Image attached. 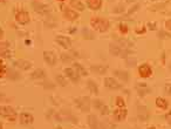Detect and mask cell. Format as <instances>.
<instances>
[{
    "mask_svg": "<svg viewBox=\"0 0 171 129\" xmlns=\"http://www.w3.org/2000/svg\"><path fill=\"white\" fill-rule=\"evenodd\" d=\"M165 93H167V94H169V95H171V86L170 85H167V86H165Z\"/></svg>",
    "mask_w": 171,
    "mask_h": 129,
    "instance_id": "cell-36",
    "label": "cell"
},
{
    "mask_svg": "<svg viewBox=\"0 0 171 129\" xmlns=\"http://www.w3.org/2000/svg\"><path fill=\"white\" fill-rule=\"evenodd\" d=\"M4 1H5V0H0V2H4Z\"/></svg>",
    "mask_w": 171,
    "mask_h": 129,
    "instance_id": "cell-44",
    "label": "cell"
},
{
    "mask_svg": "<svg viewBox=\"0 0 171 129\" xmlns=\"http://www.w3.org/2000/svg\"><path fill=\"white\" fill-rule=\"evenodd\" d=\"M95 107L100 109L101 114H103V115L108 114V107H107V106H104V104H103V103H102L100 100L95 101Z\"/></svg>",
    "mask_w": 171,
    "mask_h": 129,
    "instance_id": "cell-20",
    "label": "cell"
},
{
    "mask_svg": "<svg viewBox=\"0 0 171 129\" xmlns=\"http://www.w3.org/2000/svg\"><path fill=\"white\" fill-rule=\"evenodd\" d=\"M127 116V110L126 109H116L114 112V117L117 121H123Z\"/></svg>",
    "mask_w": 171,
    "mask_h": 129,
    "instance_id": "cell-13",
    "label": "cell"
},
{
    "mask_svg": "<svg viewBox=\"0 0 171 129\" xmlns=\"http://www.w3.org/2000/svg\"><path fill=\"white\" fill-rule=\"evenodd\" d=\"M20 122L22 125H30L33 122V116L29 114H21L20 115Z\"/></svg>",
    "mask_w": 171,
    "mask_h": 129,
    "instance_id": "cell-17",
    "label": "cell"
},
{
    "mask_svg": "<svg viewBox=\"0 0 171 129\" xmlns=\"http://www.w3.org/2000/svg\"><path fill=\"white\" fill-rule=\"evenodd\" d=\"M167 120H169V122L171 123V115H167Z\"/></svg>",
    "mask_w": 171,
    "mask_h": 129,
    "instance_id": "cell-40",
    "label": "cell"
},
{
    "mask_svg": "<svg viewBox=\"0 0 171 129\" xmlns=\"http://www.w3.org/2000/svg\"><path fill=\"white\" fill-rule=\"evenodd\" d=\"M75 102H76V104L80 107V109L82 112H89V109H90V100H89V98L81 96V98H77Z\"/></svg>",
    "mask_w": 171,
    "mask_h": 129,
    "instance_id": "cell-3",
    "label": "cell"
},
{
    "mask_svg": "<svg viewBox=\"0 0 171 129\" xmlns=\"http://www.w3.org/2000/svg\"><path fill=\"white\" fill-rule=\"evenodd\" d=\"M90 69L93 72H95L96 74H104L107 72V67L106 66H101V65H95V66H91Z\"/></svg>",
    "mask_w": 171,
    "mask_h": 129,
    "instance_id": "cell-19",
    "label": "cell"
},
{
    "mask_svg": "<svg viewBox=\"0 0 171 129\" xmlns=\"http://www.w3.org/2000/svg\"><path fill=\"white\" fill-rule=\"evenodd\" d=\"M83 34L86 35V38H87V39H93V38H94L93 33H91V32H89L88 29H86V28L83 29Z\"/></svg>",
    "mask_w": 171,
    "mask_h": 129,
    "instance_id": "cell-30",
    "label": "cell"
},
{
    "mask_svg": "<svg viewBox=\"0 0 171 129\" xmlns=\"http://www.w3.org/2000/svg\"><path fill=\"white\" fill-rule=\"evenodd\" d=\"M0 55L1 57H10V48L7 43H0Z\"/></svg>",
    "mask_w": 171,
    "mask_h": 129,
    "instance_id": "cell-14",
    "label": "cell"
},
{
    "mask_svg": "<svg viewBox=\"0 0 171 129\" xmlns=\"http://www.w3.org/2000/svg\"><path fill=\"white\" fill-rule=\"evenodd\" d=\"M71 5L73 7H75L76 10H79V11H83V10H85V5H83L80 0H71Z\"/></svg>",
    "mask_w": 171,
    "mask_h": 129,
    "instance_id": "cell-22",
    "label": "cell"
},
{
    "mask_svg": "<svg viewBox=\"0 0 171 129\" xmlns=\"http://www.w3.org/2000/svg\"><path fill=\"white\" fill-rule=\"evenodd\" d=\"M115 75L117 78H120L121 80L123 81H128V74L126 72H122V71H115Z\"/></svg>",
    "mask_w": 171,
    "mask_h": 129,
    "instance_id": "cell-27",
    "label": "cell"
},
{
    "mask_svg": "<svg viewBox=\"0 0 171 129\" xmlns=\"http://www.w3.org/2000/svg\"><path fill=\"white\" fill-rule=\"evenodd\" d=\"M0 115L1 116H8V117H11V116H14L15 112L13 108H11L8 106H2V107H0Z\"/></svg>",
    "mask_w": 171,
    "mask_h": 129,
    "instance_id": "cell-8",
    "label": "cell"
},
{
    "mask_svg": "<svg viewBox=\"0 0 171 129\" xmlns=\"http://www.w3.org/2000/svg\"><path fill=\"white\" fill-rule=\"evenodd\" d=\"M2 35H4V32H2V29L0 28V39L2 38Z\"/></svg>",
    "mask_w": 171,
    "mask_h": 129,
    "instance_id": "cell-41",
    "label": "cell"
},
{
    "mask_svg": "<svg viewBox=\"0 0 171 129\" xmlns=\"http://www.w3.org/2000/svg\"><path fill=\"white\" fill-rule=\"evenodd\" d=\"M63 14H65V16H66L68 20H75V19L79 18L77 13L74 12V11H71V10H65V11H63Z\"/></svg>",
    "mask_w": 171,
    "mask_h": 129,
    "instance_id": "cell-18",
    "label": "cell"
},
{
    "mask_svg": "<svg viewBox=\"0 0 171 129\" xmlns=\"http://www.w3.org/2000/svg\"><path fill=\"white\" fill-rule=\"evenodd\" d=\"M46 75H45V72L42 69H36L32 73V78L33 79H43Z\"/></svg>",
    "mask_w": 171,
    "mask_h": 129,
    "instance_id": "cell-23",
    "label": "cell"
},
{
    "mask_svg": "<svg viewBox=\"0 0 171 129\" xmlns=\"http://www.w3.org/2000/svg\"><path fill=\"white\" fill-rule=\"evenodd\" d=\"M127 65L128 66H135L136 65V59H129V57H127Z\"/></svg>",
    "mask_w": 171,
    "mask_h": 129,
    "instance_id": "cell-32",
    "label": "cell"
},
{
    "mask_svg": "<svg viewBox=\"0 0 171 129\" xmlns=\"http://www.w3.org/2000/svg\"><path fill=\"white\" fill-rule=\"evenodd\" d=\"M57 82H59L61 86H66V85H67V81L65 80V78H63L62 75H57Z\"/></svg>",
    "mask_w": 171,
    "mask_h": 129,
    "instance_id": "cell-29",
    "label": "cell"
},
{
    "mask_svg": "<svg viewBox=\"0 0 171 129\" xmlns=\"http://www.w3.org/2000/svg\"><path fill=\"white\" fill-rule=\"evenodd\" d=\"M120 27H121V32H122V33H127V32H128V28H127V26H124V25H121V26H120Z\"/></svg>",
    "mask_w": 171,
    "mask_h": 129,
    "instance_id": "cell-37",
    "label": "cell"
},
{
    "mask_svg": "<svg viewBox=\"0 0 171 129\" xmlns=\"http://www.w3.org/2000/svg\"><path fill=\"white\" fill-rule=\"evenodd\" d=\"M15 19H16V21L18 22H20V24H27L29 21V15L27 12H24V11H21V12H19L16 16H15Z\"/></svg>",
    "mask_w": 171,
    "mask_h": 129,
    "instance_id": "cell-9",
    "label": "cell"
},
{
    "mask_svg": "<svg viewBox=\"0 0 171 129\" xmlns=\"http://www.w3.org/2000/svg\"><path fill=\"white\" fill-rule=\"evenodd\" d=\"M87 85H88V88L90 89V92H91V93H94V94H97V93H99L97 86L95 85V82H94V81H91V80H90V81H88V84H87Z\"/></svg>",
    "mask_w": 171,
    "mask_h": 129,
    "instance_id": "cell-26",
    "label": "cell"
},
{
    "mask_svg": "<svg viewBox=\"0 0 171 129\" xmlns=\"http://www.w3.org/2000/svg\"><path fill=\"white\" fill-rule=\"evenodd\" d=\"M137 90H138V94H140V95H145L146 93H149V89H148V88H145V89H141L140 87H137Z\"/></svg>",
    "mask_w": 171,
    "mask_h": 129,
    "instance_id": "cell-33",
    "label": "cell"
},
{
    "mask_svg": "<svg viewBox=\"0 0 171 129\" xmlns=\"http://www.w3.org/2000/svg\"><path fill=\"white\" fill-rule=\"evenodd\" d=\"M15 65L18 67H20L21 69H29L32 67V63L29 61H27V60H19V61L15 62Z\"/></svg>",
    "mask_w": 171,
    "mask_h": 129,
    "instance_id": "cell-16",
    "label": "cell"
},
{
    "mask_svg": "<svg viewBox=\"0 0 171 129\" xmlns=\"http://www.w3.org/2000/svg\"><path fill=\"white\" fill-rule=\"evenodd\" d=\"M2 74H4V67H2L1 63H0V76H1Z\"/></svg>",
    "mask_w": 171,
    "mask_h": 129,
    "instance_id": "cell-39",
    "label": "cell"
},
{
    "mask_svg": "<svg viewBox=\"0 0 171 129\" xmlns=\"http://www.w3.org/2000/svg\"><path fill=\"white\" fill-rule=\"evenodd\" d=\"M90 24L94 28L99 32H106L108 27H109V21L104 18H100V16H96V18H91L90 20Z\"/></svg>",
    "mask_w": 171,
    "mask_h": 129,
    "instance_id": "cell-1",
    "label": "cell"
},
{
    "mask_svg": "<svg viewBox=\"0 0 171 129\" xmlns=\"http://www.w3.org/2000/svg\"><path fill=\"white\" fill-rule=\"evenodd\" d=\"M32 5H33V8L35 10V12H38V13L47 14L49 12V7L47 5L42 4V2H40V1H33Z\"/></svg>",
    "mask_w": 171,
    "mask_h": 129,
    "instance_id": "cell-4",
    "label": "cell"
},
{
    "mask_svg": "<svg viewBox=\"0 0 171 129\" xmlns=\"http://www.w3.org/2000/svg\"><path fill=\"white\" fill-rule=\"evenodd\" d=\"M165 25H167V28L170 29V31H171V20H169V21H167V24H165Z\"/></svg>",
    "mask_w": 171,
    "mask_h": 129,
    "instance_id": "cell-38",
    "label": "cell"
},
{
    "mask_svg": "<svg viewBox=\"0 0 171 129\" xmlns=\"http://www.w3.org/2000/svg\"><path fill=\"white\" fill-rule=\"evenodd\" d=\"M156 104L159 108H162V109H165V108L168 107V102L164 100V99H162V98H157Z\"/></svg>",
    "mask_w": 171,
    "mask_h": 129,
    "instance_id": "cell-25",
    "label": "cell"
},
{
    "mask_svg": "<svg viewBox=\"0 0 171 129\" xmlns=\"http://www.w3.org/2000/svg\"><path fill=\"white\" fill-rule=\"evenodd\" d=\"M137 114H138V117L142 120V121H145L149 119V110L145 106H138L137 107Z\"/></svg>",
    "mask_w": 171,
    "mask_h": 129,
    "instance_id": "cell-6",
    "label": "cell"
},
{
    "mask_svg": "<svg viewBox=\"0 0 171 129\" xmlns=\"http://www.w3.org/2000/svg\"><path fill=\"white\" fill-rule=\"evenodd\" d=\"M43 57H45V61H46L48 65H51V66L55 65L57 57H55L52 52H45V53H43Z\"/></svg>",
    "mask_w": 171,
    "mask_h": 129,
    "instance_id": "cell-11",
    "label": "cell"
},
{
    "mask_svg": "<svg viewBox=\"0 0 171 129\" xmlns=\"http://www.w3.org/2000/svg\"><path fill=\"white\" fill-rule=\"evenodd\" d=\"M10 78H12V79H18L19 75H18V73L14 72V71H11V72H10Z\"/></svg>",
    "mask_w": 171,
    "mask_h": 129,
    "instance_id": "cell-34",
    "label": "cell"
},
{
    "mask_svg": "<svg viewBox=\"0 0 171 129\" xmlns=\"http://www.w3.org/2000/svg\"><path fill=\"white\" fill-rule=\"evenodd\" d=\"M57 41L62 47H65V48H71V41L69 38H67V37H62V35H59L57 38Z\"/></svg>",
    "mask_w": 171,
    "mask_h": 129,
    "instance_id": "cell-10",
    "label": "cell"
},
{
    "mask_svg": "<svg viewBox=\"0 0 171 129\" xmlns=\"http://www.w3.org/2000/svg\"><path fill=\"white\" fill-rule=\"evenodd\" d=\"M74 67L76 68V73H77V74H80V75H87V71H86L81 65L75 63V65H74Z\"/></svg>",
    "mask_w": 171,
    "mask_h": 129,
    "instance_id": "cell-28",
    "label": "cell"
},
{
    "mask_svg": "<svg viewBox=\"0 0 171 129\" xmlns=\"http://www.w3.org/2000/svg\"><path fill=\"white\" fill-rule=\"evenodd\" d=\"M127 1H128V2H135L136 0H127Z\"/></svg>",
    "mask_w": 171,
    "mask_h": 129,
    "instance_id": "cell-42",
    "label": "cell"
},
{
    "mask_svg": "<svg viewBox=\"0 0 171 129\" xmlns=\"http://www.w3.org/2000/svg\"><path fill=\"white\" fill-rule=\"evenodd\" d=\"M104 86L108 87V88H112V89H117L121 87V85L116 80H114V78H106L104 79Z\"/></svg>",
    "mask_w": 171,
    "mask_h": 129,
    "instance_id": "cell-7",
    "label": "cell"
},
{
    "mask_svg": "<svg viewBox=\"0 0 171 129\" xmlns=\"http://www.w3.org/2000/svg\"><path fill=\"white\" fill-rule=\"evenodd\" d=\"M116 103H117L118 107H124V100H123L121 96H118V98L116 99Z\"/></svg>",
    "mask_w": 171,
    "mask_h": 129,
    "instance_id": "cell-31",
    "label": "cell"
},
{
    "mask_svg": "<svg viewBox=\"0 0 171 129\" xmlns=\"http://www.w3.org/2000/svg\"><path fill=\"white\" fill-rule=\"evenodd\" d=\"M61 57H62V60H63L65 62H66V61H67V62L71 61V57H69L68 55H67V54H62V55H61Z\"/></svg>",
    "mask_w": 171,
    "mask_h": 129,
    "instance_id": "cell-35",
    "label": "cell"
},
{
    "mask_svg": "<svg viewBox=\"0 0 171 129\" xmlns=\"http://www.w3.org/2000/svg\"><path fill=\"white\" fill-rule=\"evenodd\" d=\"M117 43H118L120 47H122V48H124V49H127V48L132 46L131 43H129L127 40H123V39H117Z\"/></svg>",
    "mask_w": 171,
    "mask_h": 129,
    "instance_id": "cell-24",
    "label": "cell"
},
{
    "mask_svg": "<svg viewBox=\"0 0 171 129\" xmlns=\"http://www.w3.org/2000/svg\"><path fill=\"white\" fill-rule=\"evenodd\" d=\"M102 0H88V6L91 10H99L101 7Z\"/></svg>",
    "mask_w": 171,
    "mask_h": 129,
    "instance_id": "cell-21",
    "label": "cell"
},
{
    "mask_svg": "<svg viewBox=\"0 0 171 129\" xmlns=\"http://www.w3.org/2000/svg\"><path fill=\"white\" fill-rule=\"evenodd\" d=\"M65 73L67 74V76L71 79L73 82H77V81H79V75H77V73L74 72V69H71V68H66Z\"/></svg>",
    "mask_w": 171,
    "mask_h": 129,
    "instance_id": "cell-15",
    "label": "cell"
},
{
    "mask_svg": "<svg viewBox=\"0 0 171 129\" xmlns=\"http://www.w3.org/2000/svg\"><path fill=\"white\" fill-rule=\"evenodd\" d=\"M109 51H110V53H112L113 55L121 57H126V59L128 57V54H129V52L127 51V49H124V48L120 47L118 45H110Z\"/></svg>",
    "mask_w": 171,
    "mask_h": 129,
    "instance_id": "cell-2",
    "label": "cell"
},
{
    "mask_svg": "<svg viewBox=\"0 0 171 129\" xmlns=\"http://www.w3.org/2000/svg\"><path fill=\"white\" fill-rule=\"evenodd\" d=\"M88 121H89V126H90L91 129H104V127L102 126V123H100L97 117L94 116V115H89Z\"/></svg>",
    "mask_w": 171,
    "mask_h": 129,
    "instance_id": "cell-5",
    "label": "cell"
},
{
    "mask_svg": "<svg viewBox=\"0 0 171 129\" xmlns=\"http://www.w3.org/2000/svg\"><path fill=\"white\" fill-rule=\"evenodd\" d=\"M170 68H171V62H170Z\"/></svg>",
    "mask_w": 171,
    "mask_h": 129,
    "instance_id": "cell-45",
    "label": "cell"
},
{
    "mask_svg": "<svg viewBox=\"0 0 171 129\" xmlns=\"http://www.w3.org/2000/svg\"><path fill=\"white\" fill-rule=\"evenodd\" d=\"M0 129H2V126H1V123H0Z\"/></svg>",
    "mask_w": 171,
    "mask_h": 129,
    "instance_id": "cell-43",
    "label": "cell"
},
{
    "mask_svg": "<svg viewBox=\"0 0 171 129\" xmlns=\"http://www.w3.org/2000/svg\"><path fill=\"white\" fill-rule=\"evenodd\" d=\"M61 1H63V0H61Z\"/></svg>",
    "mask_w": 171,
    "mask_h": 129,
    "instance_id": "cell-46",
    "label": "cell"
},
{
    "mask_svg": "<svg viewBox=\"0 0 171 129\" xmlns=\"http://www.w3.org/2000/svg\"><path fill=\"white\" fill-rule=\"evenodd\" d=\"M138 72H140V75H141L142 78H148V76H150L151 73H152L149 65H142V66L140 67Z\"/></svg>",
    "mask_w": 171,
    "mask_h": 129,
    "instance_id": "cell-12",
    "label": "cell"
}]
</instances>
